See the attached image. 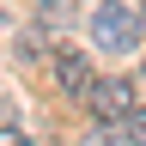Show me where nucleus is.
I'll return each instance as SVG.
<instances>
[{"mask_svg":"<svg viewBox=\"0 0 146 146\" xmlns=\"http://www.w3.org/2000/svg\"><path fill=\"white\" fill-rule=\"evenodd\" d=\"M85 104H91V116L110 128L128 104H134V85H128V79H91V85H85Z\"/></svg>","mask_w":146,"mask_h":146,"instance_id":"f03ea898","label":"nucleus"},{"mask_svg":"<svg viewBox=\"0 0 146 146\" xmlns=\"http://www.w3.org/2000/svg\"><path fill=\"white\" fill-rule=\"evenodd\" d=\"M91 43L104 55H134L140 49V12L122 6V0H104V6L91 12Z\"/></svg>","mask_w":146,"mask_h":146,"instance_id":"f257e3e1","label":"nucleus"},{"mask_svg":"<svg viewBox=\"0 0 146 146\" xmlns=\"http://www.w3.org/2000/svg\"><path fill=\"white\" fill-rule=\"evenodd\" d=\"M110 134H116V140H146V110H134V104H128L122 116L110 122Z\"/></svg>","mask_w":146,"mask_h":146,"instance_id":"20e7f679","label":"nucleus"},{"mask_svg":"<svg viewBox=\"0 0 146 146\" xmlns=\"http://www.w3.org/2000/svg\"><path fill=\"white\" fill-rule=\"evenodd\" d=\"M55 79H61V91L85 98V85H91V61H85L79 49H61V55H55Z\"/></svg>","mask_w":146,"mask_h":146,"instance_id":"7ed1b4c3","label":"nucleus"}]
</instances>
